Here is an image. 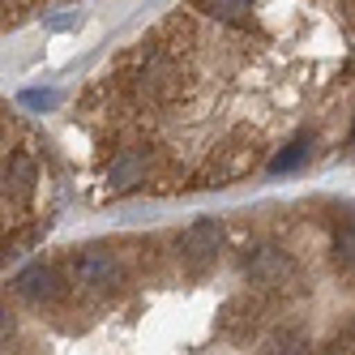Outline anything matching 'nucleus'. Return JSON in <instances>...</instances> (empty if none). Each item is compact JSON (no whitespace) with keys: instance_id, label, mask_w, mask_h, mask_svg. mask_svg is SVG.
<instances>
[{"instance_id":"f257e3e1","label":"nucleus","mask_w":355,"mask_h":355,"mask_svg":"<svg viewBox=\"0 0 355 355\" xmlns=\"http://www.w3.org/2000/svg\"><path fill=\"white\" fill-rule=\"evenodd\" d=\"M64 278L73 295H112L116 287L129 283V266L112 248H82L64 261Z\"/></svg>"},{"instance_id":"20e7f679","label":"nucleus","mask_w":355,"mask_h":355,"mask_svg":"<svg viewBox=\"0 0 355 355\" xmlns=\"http://www.w3.org/2000/svg\"><path fill=\"white\" fill-rule=\"evenodd\" d=\"M13 291L26 304H39V309H56V304H64L73 295L64 270H56V266H31V270H21L13 278Z\"/></svg>"},{"instance_id":"0eeeda50","label":"nucleus","mask_w":355,"mask_h":355,"mask_svg":"<svg viewBox=\"0 0 355 355\" xmlns=\"http://www.w3.org/2000/svg\"><path fill=\"white\" fill-rule=\"evenodd\" d=\"M257 355H313V343L304 329H270V338L257 347Z\"/></svg>"},{"instance_id":"f03ea898","label":"nucleus","mask_w":355,"mask_h":355,"mask_svg":"<svg viewBox=\"0 0 355 355\" xmlns=\"http://www.w3.org/2000/svg\"><path fill=\"white\" fill-rule=\"evenodd\" d=\"M240 274L248 278V287H257V291H278L295 274V261H291V252L278 248V244H257L240 257Z\"/></svg>"},{"instance_id":"7ed1b4c3","label":"nucleus","mask_w":355,"mask_h":355,"mask_svg":"<svg viewBox=\"0 0 355 355\" xmlns=\"http://www.w3.org/2000/svg\"><path fill=\"white\" fill-rule=\"evenodd\" d=\"M39 189V163L31 150H9L5 146V218L13 214V223H21L31 193Z\"/></svg>"},{"instance_id":"423d86ee","label":"nucleus","mask_w":355,"mask_h":355,"mask_svg":"<svg viewBox=\"0 0 355 355\" xmlns=\"http://www.w3.org/2000/svg\"><path fill=\"white\" fill-rule=\"evenodd\" d=\"M261 317H266V304H261L257 295H232V300H227L223 309H218L223 334H227V338H236V343H244L248 334H257Z\"/></svg>"},{"instance_id":"39448f33","label":"nucleus","mask_w":355,"mask_h":355,"mask_svg":"<svg viewBox=\"0 0 355 355\" xmlns=\"http://www.w3.org/2000/svg\"><path fill=\"white\" fill-rule=\"evenodd\" d=\"M223 236H227L223 218H197V223H189L184 232H180V240H175V252H180V261H189L193 270H206V266L218 257Z\"/></svg>"},{"instance_id":"6e6552de","label":"nucleus","mask_w":355,"mask_h":355,"mask_svg":"<svg viewBox=\"0 0 355 355\" xmlns=\"http://www.w3.org/2000/svg\"><path fill=\"white\" fill-rule=\"evenodd\" d=\"M21 103H26V107H39V112H47V107L56 103V94H52V90H26V94H21Z\"/></svg>"}]
</instances>
